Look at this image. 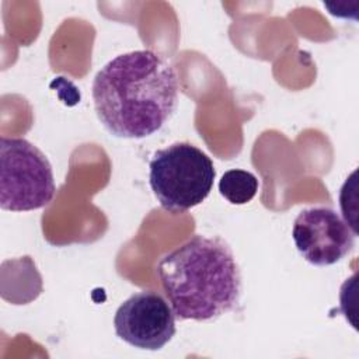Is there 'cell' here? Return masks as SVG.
Returning <instances> with one entry per match:
<instances>
[{"mask_svg": "<svg viewBox=\"0 0 359 359\" xmlns=\"http://www.w3.org/2000/svg\"><path fill=\"white\" fill-rule=\"evenodd\" d=\"M175 69L150 49L118 55L98 70L93 101L102 126L122 139H143L160 130L178 104Z\"/></svg>", "mask_w": 359, "mask_h": 359, "instance_id": "cell-1", "label": "cell"}, {"mask_svg": "<svg viewBox=\"0 0 359 359\" xmlns=\"http://www.w3.org/2000/svg\"><path fill=\"white\" fill-rule=\"evenodd\" d=\"M157 275L178 320H216L240 303L241 272L220 237L192 236L160 258Z\"/></svg>", "mask_w": 359, "mask_h": 359, "instance_id": "cell-2", "label": "cell"}, {"mask_svg": "<svg viewBox=\"0 0 359 359\" xmlns=\"http://www.w3.org/2000/svg\"><path fill=\"white\" fill-rule=\"evenodd\" d=\"M153 194L167 212L182 213L202 203L216 177L210 157L189 142L157 150L149 164Z\"/></svg>", "mask_w": 359, "mask_h": 359, "instance_id": "cell-3", "label": "cell"}, {"mask_svg": "<svg viewBox=\"0 0 359 359\" xmlns=\"http://www.w3.org/2000/svg\"><path fill=\"white\" fill-rule=\"evenodd\" d=\"M46 156L24 137H0V206L10 212L45 208L55 196Z\"/></svg>", "mask_w": 359, "mask_h": 359, "instance_id": "cell-4", "label": "cell"}, {"mask_svg": "<svg viewBox=\"0 0 359 359\" xmlns=\"http://www.w3.org/2000/svg\"><path fill=\"white\" fill-rule=\"evenodd\" d=\"M175 314L157 292L132 294L116 310L115 334L126 344L146 351H158L175 335Z\"/></svg>", "mask_w": 359, "mask_h": 359, "instance_id": "cell-5", "label": "cell"}, {"mask_svg": "<svg viewBox=\"0 0 359 359\" xmlns=\"http://www.w3.org/2000/svg\"><path fill=\"white\" fill-rule=\"evenodd\" d=\"M292 236L297 251L307 262L328 266L353 250L356 233L334 209L314 206L296 216Z\"/></svg>", "mask_w": 359, "mask_h": 359, "instance_id": "cell-6", "label": "cell"}, {"mask_svg": "<svg viewBox=\"0 0 359 359\" xmlns=\"http://www.w3.org/2000/svg\"><path fill=\"white\" fill-rule=\"evenodd\" d=\"M258 191L257 177L245 170H229L219 181V192L233 205L250 202Z\"/></svg>", "mask_w": 359, "mask_h": 359, "instance_id": "cell-7", "label": "cell"}]
</instances>
